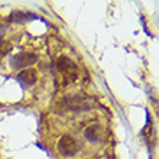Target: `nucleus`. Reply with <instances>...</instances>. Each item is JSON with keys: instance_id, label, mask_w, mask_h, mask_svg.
I'll list each match as a JSON object with an SVG mask.
<instances>
[{"instance_id": "nucleus-2", "label": "nucleus", "mask_w": 159, "mask_h": 159, "mask_svg": "<svg viewBox=\"0 0 159 159\" xmlns=\"http://www.w3.org/2000/svg\"><path fill=\"white\" fill-rule=\"evenodd\" d=\"M80 148H81L80 142L70 134H64L58 140V152L65 158H71V156L77 155Z\"/></svg>"}, {"instance_id": "nucleus-1", "label": "nucleus", "mask_w": 159, "mask_h": 159, "mask_svg": "<svg viewBox=\"0 0 159 159\" xmlns=\"http://www.w3.org/2000/svg\"><path fill=\"white\" fill-rule=\"evenodd\" d=\"M58 106L62 107V111H84L90 110L91 104L84 96H67L58 103Z\"/></svg>"}, {"instance_id": "nucleus-3", "label": "nucleus", "mask_w": 159, "mask_h": 159, "mask_svg": "<svg viewBox=\"0 0 159 159\" xmlns=\"http://www.w3.org/2000/svg\"><path fill=\"white\" fill-rule=\"evenodd\" d=\"M36 62H38V55L32 52H20L10 59V65L13 70H26Z\"/></svg>"}, {"instance_id": "nucleus-8", "label": "nucleus", "mask_w": 159, "mask_h": 159, "mask_svg": "<svg viewBox=\"0 0 159 159\" xmlns=\"http://www.w3.org/2000/svg\"><path fill=\"white\" fill-rule=\"evenodd\" d=\"M4 34H6V29H4L3 26H0V39L4 36Z\"/></svg>"}, {"instance_id": "nucleus-6", "label": "nucleus", "mask_w": 159, "mask_h": 159, "mask_svg": "<svg viewBox=\"0 0 159 159\" xmlns=\"http://www.w3.org/2000/svg\"><path fill=\"white\" fill-rule=\"evenodd\" d=\"M17 80H19L22 84H25V85H32V84H35L36 80H38V72H36V70H34V68H26V70H23V71L17 75Z\"/></svg>"}, {"instance_id": "nucleus-7", "label": "nucleus", "mask_w": 159, "mask_h": 159, "mask_svg": "<svg viewBox=\"0 0 159 159\" xmlns=\"http://www.w3.org/2000/svg\"><path fill=\"white\" fill-rule=\"evenodd\" d=\"M10 49H12V45L7 41H0V61H2L3 57H6L9 54Z\"/></svg>"}, {"instance_id": "nucleus-4", "label": "nucleus", "mask_w": 159, "mask_h": 159, "mask_svg": "<svg viewBox=\"0 0 159 159\" xmlns=\"http://www.w3.org/2000/svg\"><path fill=\"white\" fill-rule=\"evenodd\" d=\"M57 68L59 72H62L64 75H70V80H75L77 77V70H75V64L72 62L68 57H59L57 59Z\"/></svg>"}, {"instance_id": "nucleus-5", "label": "nucleus", "mask_w": 159, "mask_h": 159, "mask_svg": "<svg viewBox=\"0 0 159 159\" xmlns=\"http://www.w3.org/2000/svg\"><path fill=\"white\" fill-rule=\"evenodd\" d=\"M84 136L87 139L88 142L91 143H97V142H101L103 139H104V129H103V126L100 125H91L88 126L85 132H84Z\"/></svg>"}]
</instances>
